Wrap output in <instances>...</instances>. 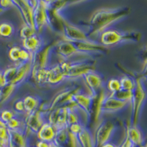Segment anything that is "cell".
I'll return each instance as SVG.
<instances>
[{"label": "cell", "instance_id": "1", "mask_svg": "<svg viewBox=\"0 0 147 147\" xmlns=\"http://www.w3.org/2000/svg\"><path fill=\"white\" fill-rule=\"evenodd\" d=\"M129 7L102 8L96 10L90 20V36L99 35L103 31L111 28L114 24L129 13Z\"/></svg>", "mask_w": 147, "mask_h": 147}, {"label": "cell", "instance_id": "2", "mask_svg": "<svg viewBox=\"0 0 147 147\" xmlns=\"http://www.w3.org/2000/svg\"><path fill=\"white\" fill-rule=\"evenodd\" d=\"M59 64L65 78L83 77L85 74L94 70V62L89 59L73 60V61L63 60Z\"/></svg>", "mask_w": 147, "mask_h": 147}, {"label": "cell", "instance_id": "3", "mask_svg": "<svg viewBox=\"0 0 147 147\" xmlns=\"http://www.w3.org/2000/svg\"><path fill=\"white\" fill-rule=\"evenodd\" d=\"M139 34L132 32H125L110 28L102 32L99 37V43L105 47H113L128 40H138Z\"/></svg>", "mask_w": 147, "mask_h": 147}, {"label": "cell", "instance_id": "4", "mask_svg": "<svg viewBox=\"0 0 147 147\" xmlns=\"http://www.w3.org/2000/svg\"><path fill=\"white\" fill-rule=\"evenodd\" d=\"M63 32L65 40L72 43H96L98 40H94L90 36V33L78 26L63 22Z\"/></svg>", "mask_w": 147, "mask_h": 147}, {"label": "cell", "instance_id": "5", "mask_svg": "<svg viewBox=\"0 0 147 147\" xmlns=\"http://www.w3.org/2000/svg\"><path fill=\"white\" fill-rule=\"evenodd\" d=\"M146 96V94L144 85L141 80L138 79L136 80V88L133 91V98L131 103L132 105V113H133V116H132L133 125H137L139 113L140 112V109L145 102Z\"/></svg>", "mask_w": 147, "mask_h": 147}, {"label": "cell", "instance_id": "6", "mask_svg": "<svg viewBox=\"0 0 147 147\" xmlns=\"http://www.w3.org/2000/svg\"><path fill=\"white\" fill-rule=\"evenodd\" d=\"M53 51L54 45H50L47 47H44L41 50L34 54L32 60V75L38 69H48L50 67L49 64L51 62V57Z\"/></svg>", "mask_w": 147, "mask_h": 147}, {"label": "cell", "instance_id": "7", "mask_svg": "<svg viewBox=\"0 0 147 147\" xmlns=\"http://www.w3.org/2000/svg\"><path fill=\"white\" fill-rule=\"evenodd\" d=\"M115 131V124L110 121H104L99 124L94 136L96 146L101 147L106 143L110 142Z\"/></svg>", "mask_w": 147, "mask_h": 147}, {"label": "cell", "instance_id": "8", "mask_svg": "<svg viewBox=\"0 0 147 147\" xmlns=\"http://www.w3.org/2000/svg\"><path fill=\"white\" fill-rule=\"evenodd\" d=\"M34 27L36 32H40L47 25H50L49 11L47 8V3L44 1H39L34 10Z\"/></svg>", "mask_w": 147, "mask_h": 147}, {"label": "cell", "instance_id": "9", "mask_svg": "<svg viewBox=\"0 0 147 147\" xmlns=\"http://www.w3.org/2000/svg\"><path fill=\"white\" fill-rule=\"evenodd\" d=\"M68 112H69L68 106L53 109L49 112V114L47 116V122L54 126L57 129V130L60 129L68 128V124H67Z\"/></svg>", "mask_w": 147, "mask_h": 147}, {"label": "cell", "instance_id": "10", "mask_svg": "<svg viewBox=\"0 0 147 147\" xmlns=\"http://www.w3.org/2000/svg\"><path fill=\"white\" fill-rule=\"evenodd\" d=\"M94 98L90 94H86L77 90L72 96L71 103L85 112V114L90 115L93 110Z\"/></svg>", "mask_w": 147, "mask_h": 147}, {"label": "cell", "instance_id": "11", "mask_svg": "<svg viewBox=\"0 0 147 147\" xmlns=\"http://www.w3.org/2000/svg\"><path fill=\"white\" fill-rule=\"evenodd\" d=\"M85 82L88 88L90 89L91 95L96 97L100 93L105 85L103 76L95 70L90 71L83 76Z\"/></svg>", "mask_w": 147, "mask_h": 147}, {"label": "cell", "instance_id": "12", "mask_svg": "<svg viewBox=\"0 0 147 147\" xmlns=\"http://www.w3.org/2000/svg\"><path fill=\"white\" fill-rule=\"evenodd\" d=\"M54 50L56 51V52L64 60H69V59L73 57L86 55L77 49L74 43L65 40L58 42L56 45L54 46ZM86 56H88V55H86Z\"/></svg>", "mask_w": 147, "mask_h": 147}, {"label": "cell", "instance_id": "13", "mask_svg": "<svg viewBox=\"0 0 147 147\" xmlns=\"http://www.w3.org/2000/svg\"><path fill=\"white\" fill-rule=\"evenodd\" d=\"M45 112L38 109V110L32 113L27 114V116L24 119L26 129L32 132V133L37 134L42 125L46 123L44 120Z\"/></svg>", "mask_w": 147, "mask_h": 147}, {"label": "cell", "instance_id": "14", "mask_svg": "<svg viewBox=\"0 0 147 147\" xmlns=\"http://www.w3.org/2000/svg\"><path fill=\"white\" fill-rule=\"evenodd\" d=\"M13 2L14 5L20 11L24 24L35 29L33 20L34 9L30 6L28 1H13Z\"/></svg>", "mask_w": 147, "mask_h": 147}, {"label": "cell", "instance_id": "15", "mask_svg": "<svg viewBox=\"0 0 147 147\" xmlns=\"http://www.w3.org/2000/svg\"><path fill=\"white\" fill-rule=\"evenodd\" d=\"M44 47V40L37 33L30 38L22 40V48L32 55L41 50Z\"/></svg>", "mask_w": 147, "mask_h": 147}, {"label": "cell", "instance_id": "16", "mask_svg": "<svg viewBox=\"0 0 147 147\" xmlns=\"http://www.w3.org/2000/svg\"><path fill=\"white\" fill-rule=\"evenodd\" d=\"M32 61L18 64L16 75L10 84H13V85L18 87V85H20L28 77V76H30V74H32Z\"/></svg>", "mask_w": 147, "mask_h": 147}, {"label": "cell", "instance_id": "17", "mask_svg": "<svg viewBox=\"0 0 147 147\" xmlns=\"http://www.w3.org/2000/svg\"><path fill=\"white\" fill-rule=\"evenodd\" d=\"M57 134V129L49 122L44 123L37 132V138L38 140H44L47 142H54Z\"/></svg>", "mask_w": 147, "mask_h": 147}, {"label": "cell", "instance_id": "18", "mask_svg": "<svg viewBox=\"0 0 147 147\" xmlns=\"http://www.w3.org/2000/svg\"><path fill=\"white\" fill-rule=\"evenodd\" d=\"M66 78L59 63L49 67L48 69L47 83H49L51 85H57V84L61 83Z\"/></svg>", "mask_w": 147, "mask_h": 147}, {"label": "cell", "instance_id": "19", "mask_svg": "<svg viewBox=\"0 0 147 147\" xmlns=\"http://www.w3.org/2000/svg\"><path fill=\"white\" fill-rule=\"evenodd\" d=\"M127 137L136 147H142L144 136L137 125H132L127 129Z\"/></svg>", "mask_w": 147, "mask_h": 147}, {"label": "cell", "instance_id": "20", "mask_svg": "<svg viewBox=\"0 0 147 147\" xmlns=\"http://www.w3.org/2000/svg\"><path fill=\"white\" fill-rule=\"evenodd\" d=\"M77 138L82 147H96L94 136H93L91 131L86 128V127H84Z\"/></svg>", "mask_w": 147, "mask_h": 147}, {"label": "cell", "instance_id": "21", "mask_svg": "<svg viewBox=\"0 0 147 147\" xmlns=\"http://www.w3.org/2000/svg\"><path fill=\"white\" fill-rule=\"evenodd\" d=\"M10 131V130H9ZM26 131H10V143L22 147H29Z\"/></svg>", "mask_w": 147, "mask_h": 147}, {"label": "cell", "instance_id": "22", "mask_svg": "<svg viewBox=\"0 0 147 147\" xmlns=\"http://www.w3.org/2000/svg\"><path fill=\"white\" fill-rule=\"evenodd\" d=\"M24 105L25 109V113L30 114L39 109L40 101L35 96L27 95L23 99Z\"/></svg>", "mask_w": 147, "mask_h": 147}, {"label": "cell", "instance_id": "23", "mask_svg": "<svg viewBox=\"0 0 147 147\" xmlns=\"http://www.w3.org/2000/svg\"><path fill=\"white\" fill-rule=\"evenodd\" d=\"M69 131L68 128L60 129L57 130V134H56V137L54 140V143L56 145L65 147V146L67 145L68 141H69Z\"/></svg>", "mask_w": 147, "mask_h": 147}, {"label": "cell", "instance_id": "24", "mask_svg": "<svg viewBox=\"0 0 147 147\" xmlns=\"http://www.w3.org/2000/svg\"><path fill=\"white\" fill-rule=\"evenodd\" d=\"M6 127L10 131H26L25 124L24 120L22 121V119L16 116L13 119L7 122L6 124Z\"/></svg>", "mask_w": 147, "mask_h": 147}, {"label": "cell", "instance_id": "25", "mask_svg": "<svg viewBox=\"0 0 147 147\" xmlns=\"http://www.w3.org/2000/svg\"><path fill=\"white\" fill-rule=\"evenodd\" d=\"M15 32V27L11 23L7 22L0 23V37L10 38Z\"/></svg>", "mask_w": 147, "mask_h": 147}, {"label": "cell", "instance_id": "26", "mask_svg": "<svg viewBox=\"0 0 147 147\" xmlns=\"http://www.w3.org/2000/svg\"><path fill=\"white\" fill-rule=\"evenodd\" d=\"M17 86L13 84H7L6 86L0 89V102L4 103L10 98Z\"/></svg>", "mask_w": 147, "mask_h": 147}, {"label": "cell", "instance_id": "27", "mask_svg": "<svg viewBox=\"0 0 147 147\" xmlns=\"http://www.w3.org/2000/svg\"><path fill=\"white\" fill-rule=\"evenodd\" d=\"M119 80H120L121 90L134 91L136 88V80H135L132 77L124 76V77H122Z\"/></svg>", "mask_w": 147, "mask_h": 147}, {"label": "cell", "instance_id": "28", "mask_svg": "<svg viewBox=\"0 0 147 147\" xmlns=\"http://www.w3.org/2000/svg\"><path fill=\"white\" fill-rule=\"evenodd\" d=\"M114 97L119 100L124 101V102L132 103V98H133V91H128V90H120L114 94H112Z\"/></svg>", "mask_w": 147, "mask_h": 147}, {"label": "cell", "instance_id": "29", "mask_svg": "<svg viewBox=\"0 0 147 147\" xmlns=\"http://www.w3.org/2000/svg\"><path fill=\"white\" fill-rule=\"evenodd\" d=\"M107 90L110 94H114L116 92L121 90L120 80L119 79H110L107 83Z\"/></svg>", "mask_w": 147, "mask_h": 147}, {"label": "cell", "instance_id": "30", "mask_svg": "<svg viewBox=\"0 0 147 147\" xmlns=\"http://www.w3.org/2000/svg\"><path fill=\"white\" fill-rule=\"evenodd\" d=\"M18 64H17V65H14V66L10 67V68H8V69H7L2 72L7 84L11 83L12 81L13 80L14 78H15L17 71H18Z\"/></svg>", "mask_w": 147, "mask_h": 147}, {"label": "cell", "instance_id": "31", "mask_svg": "<svg viewBox=\"0 0 147 147\" xmlns=\"http://www.w3.org/2000/svg\"><path fill=\"white\" fill-rule=\"evenodd\" d=\"M49 69V68H48ZM48 69H40L37 71L32 77H35L37 82L40 85L47 83V74H48Z\"/></svg>", "mask_w": 147, "mask_h": 147}, {"label": "cell", "instance_id": "32", "mask_svg": "<svg viewBox=\"0 0 147 147\" xmlns=\"http://www.w3.org/2000/svg\"><path fill=\"white\" fill-rule=\"evenodd\" d=\"M36 32H37L33 27H31L26 24H24L20 30V37L21 38H22V40H24V39H27L32 37V35H35Z\"/></svg>", "mask_w": 147, "mask_h": 147}, {"label": "cell", "instance_id": "33", "mask_svg": "<svg viewBox=\"0 0 147 147\" xmlns=\"http://www.w3.org/2000/svg\"><path fill=\"white\" fill-rule=\"evenodd\" d=\"M21 50H22V48L19 47H13L10 48L8 52V57L10 60L15 63L19 62Z\"/></svg>", "mask_w": 147, "mask_h": 147}, {"label": "cell", "instance_id": "34", "mask_svg": "<svg viewBox=\"0 0 147 147\" xmlns=\"http://www.w3.org/2000/svg\"><path fill=\"white\" fill-rule=\"evenodd\" d=\"M16 116V113L14 111L10 110H4L2 112H0V120L4 122L5 124Z\"/></svg>", "mask_w": 147, "mask_h": 147}, {"label": "cell", "instance_id": "35", "mask_svg": "<svg viewBox=\"0 0 147 147\" xmlns=\"http://www.w3.org/2000/svg\"><path fill=\"white\" fill-rule=\"evenodd\" d=\"M85 126L82 123H75V124H71L68 127V129H69V132L75 136H78L80 132L82 130V129L84 128Z\"/></svg>", "mask_w": 147, "mask_h": 147}, {"label": "cell", "instance_id": "36", "mask_svg": "<svg viewBox=\"0 0 147 147\" xmlns=\"http://www.w3.org/2000/svg\"><path fill=\"white\" fill-rule=\"evenodd\" d=\"M67 145L69 146V147H82L79 141L77 136L73 135L70 132H69V141H68Z\"/></svg>", "mask_w": 147, "mask_h": 147}, {"label": "cell", "instance_id": "37", "mask_svg": "<svg viewBox=\"0 0 147 147\" xmlns=\"http://www.w3.org/2000/svg\"><path fill=\"white\" fill-rule=\"evenodd\" d=\"M13 108L14 112L16 113H25V109H24V105L23 99L17 100L14 103Z\"/></svg>", "mask_w": 147, "mask_h": 147}, {"label": "cell", "instance_id": "38", "mask_svg": "<svg viewBox=\"0 0 147 147\" xmlns=\"http://www.w3.org/2000/svg\"><path fill=\"white\" fill-rule=\"evenodd\" d=\"M0 138L10 141V131L6 126L0 127Z\"/></svg>", "mask_w": 147, "mask_h": 147}, {"label": "cell", "instance_id": "39", "mask_svg": "<svg viewBox=\"0 0 147 147\" xmlns=\"http://www.w3.org/2000/svg\"><path fill=\"white\" fill-rule=\"evenodd\" d=\"M13 7H15L13 1H10V0H2V1H0V8H2L4 11L5 10L10 9Z\"/></svg>", "mask_w": 147, "mask_h": 147}, {"label": "cell", "instance_id": "40", "mask_svg": "<svg viewBox=\"0 0 147 147\" xmlns=\"http://www.w3.org/2000/svg\"><path fill=\"white\" fill-rule=\"evenodd\" d=\"M54 145H55L54 142H47L44 140H38L36 143L35 147H53Z\"/></svg>", "mask_w": 147, "mask_h": 147}, {"label": "cell", "instance_id": "41", "mask_svg": "<svg viewBox=\"0 0 147 147\" xmlns=\"http://www.w3.org/2000/svg\"><path fill=\"white\" fill-rule=\"evenodd\" d=\"M119 147H136L133 145L132 142L130 141V140L127 137H126V138L124 139V140L123 141L121 146Z\"/></svg>", "mask_w": 147, "mask_h": 147}, {"label": "cell", "instance_id": "42", "mask_svg": "<svg viewBox=\"0 0 147 147\" xmlns=\"http://www.w3.org/2000/svg\"><path fill=\"white\" fill-rule=\"evenodd\" d=\"M7 85V81H6V80H5V77H4L3 73L2 72V73H0V89L4 88Z\"/></svg>", "mask_w": 147, "mask_h": 147}, {"label": "cell", "instance_id": "43", "mask_svg": "<svg viewBox=\"0 0 147 147\" xmlns=\"http://www.w3.org/2000/svg\"><path fill=\"white\" fill-rule=\"evenodd\" d=\"M101 147H119V146H117L115 144L113 143L112 141H110V142H107L106 144H105L104 145H102Z\"/></svg>", "mask_w": 147, "mask_h": 147}, {"label": "cell", "instance_id": "44", "mask_svg": "<svg viewBox=\"0 0 147 147\" xmlns=\"http://www.w3.org/2000/svg\"><path fill=\"white\" fill-rule=\"evenodd\" d=\"M9 147H22V146H17V145H15V144H11V143H9Z\"/></svg>", "mask_w": 147, "mask_h": 147}, {"label": "cell", "instance_id": "45", "mask_svg": "<svg viewBox=\"0 0 147 147\" xmlns=\"http://www.w3.org/2000/svg\"><path fill=\"white\" fill-rule=\"evenodd\" d=\"M53 147H64V146H58V145H56V144H55Z\"/></svg>", "mask_w": 147, "mask_h": 147}, {"label": "cell", "instance_id": "46", "mask_svg": "<svg viewBox=\"0 0 147 147\" xmlns=\"http://www.w3.org/2000/svg\"><path fill=\"white\" fill-rule=\"evenodd\" d=\"M3 12H4V10H2V8H0V14H2V13H3Z\"/></svg>", "mask_w": 147, "mask_h": 147}, {"label": "cell", "instance_id": "47", "mask_svg": "<svg viewBox=\"0 0 147 147\" xmlns=\"http://www.w3.org/2000/svg\"><path fill=\"white\" fill-rule=\"evenodd\" d=\"M0 147H6V146H5L3 145H0Z\"/></svg>", "mask_w": 147, "mask_h": 147}, {"label": "cell", "instance_id": "48", "mask_svg": "<svg viewBox=\"0 0 147 147\" xmlns=\"http://www.w3.org/2000/svg\"><path fill=\"white\" fill-rule=\"evenodd\" d=\"M0 73H2V71H0Z\"/></svg>", "mask_w": 147, "mask_h": 147}, {"label": "cell", "instance_id": "49", "mask_svg": "<svg viewBox=\"0 0 147 147\" xmlns=\"http://www.w3.org/2000/svg\"><path fill=\"white\" fill-rule=\"evenodd\" d=\"M32 147H34V146H32Z\"/></svg>", "mask_w": 147, "mask_h": 147}]
</instances>
